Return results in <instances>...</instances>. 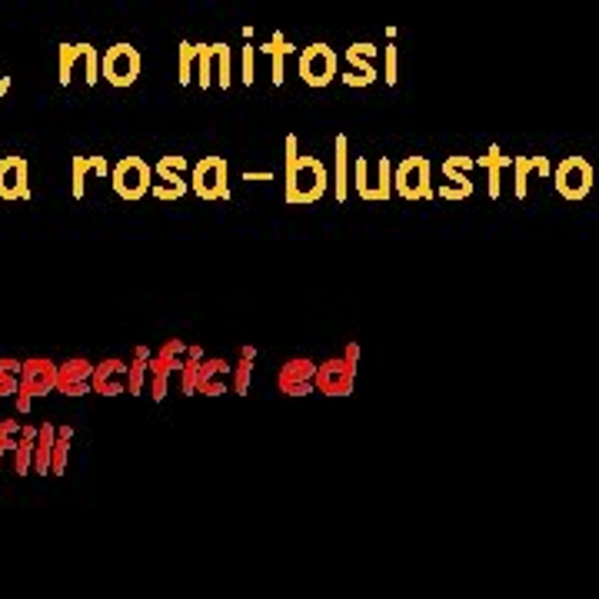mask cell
I'll return each mask as SVG.
<instances>
[{"label":"cell","instance_id":"4fadbf2b","mask_svg":"<svg viewBox=\"0 0 599 599\" xmlns=\"http://www.w3.org/2000/svg\"><path fill=\"white\" fill-rule=\"evenodd\" d=\"M476 167V160H470L466 154H453L443 160L440 174L446 184H440V200H466L473 194V184H470V170Z\"/></svg>","mask_w":599,"mask_h":599},{"label":"cell","instance_id":"7a4b0ae2","mask_svg":"<svg viewBox=\"0 0 599 599\" xmlns=\"http://www.w3.org/2000/svg\"><path fill=\"white\" fill-rule=\"evenodd\" d=\"M110 184H114V194L120 200H140L150 194V187H154V167H150L144 157L127 154L117 160L114 170H110Z\"/></svg>","mask_w":599,"mask_h":599},{"label":"cell","instance_id":"60d3db41","mask_svg":"<svg viewBox=\"0 0 599 599\" xmlns=\"http://www.w3.org/2000/svg\"><path fill=\"white\" fill-rule=\"evenodd\" d=\"M243 180H273V174H243Z\"/></svg>","mask_w":599,"mask_h":599},{"label":"cell","instance_id":"603a6c76","mask_svg":"<svg viewBox=\"0 0 599 599\" xmlns=\"http://www.w3.org/2000/svg\"><path fill=\"white\" fill-rule=\"evenodd\" d=\"M150 353L147 347H137L134 350V360L127 363V393L130 397H140L144 393V380H147V373H150Z\"/></svg>","mask_w":599,"mask_h":599},{"label":"cell","instance_id":"e0dca14e","mask_svg":"<svg viewBox=\"0 0 599 599\" xmlns=\"http://www.w3.org/2000/svg\"><path fill=\"white\" fill-rule=\"evenodd\" d=\"M230 367L227 360L220 357H203L200 360V370H197V393L200 397H223L227 393V380H230Z\"/></svg>","mask_w":599,"mask_h":599},{"label":"cell","instance_id":"4316f807","mask_svg":"<svg viewBox=\"0 0 599 599\" xmlns=\"http://www.w3.org/2000/svg\"><path fill=\"white\" fill-rule=\"evenodd\" d=\"M200 54L197 44H190V40H180V50H177V80L180 87H190V80H194V60Z\"/></svg>","mask_w":599,"mask_h":599},{"label":"cell","instance_id":"9a60e30c","mask_svg":"<svg viewBox=\"0 0 599 599\" xmlns=\"http://www.w3.org/2000/svg\"><path fill=\"white\" fill-rule=\"evenodd\" d=\"M30 184H27V160L10 154L0 160V200H27Z\"/></svg>","mask_w":599,"mask_h":599},{"label":"cell","instance_id":"7c38bea8","mask_svg":"<svg viewBox=\"0 0 599 599\" xmlns=\"http://www.w3.org/2000/svg\"><path fill=\"white\" fill-rule=\"evenodd\" d=\"M57 367L50 357H30L24 360L20 367V390L17 393H27V397H47V393L57 390Z\"/></svg>","mask_w":599,"mask_h":599},{"label":"cell","instance_id":"ba28073f","mask_svg":"<svg viewBox=\"0 0 599 599\" xmlns=\"http://www.w3.org/2000/svg\"><path fill=\"white\" fill-rule=\"evenodd\" d=\"M140 64H144V60H140L134 44H114L100 57V77H104L110 87H130L140 77Z\"/></svg>","mask_w":599,"mask_h":599},{"label":"cell","instance_id":"f1b7e54d","mask_svg":"<svg viewBox=\"0 0 599 599\" xmlns=\"http://www.w3.org/2000/svg\"><path fill=\"white\" fill-rule=\"evenodd\" d=\"M197 64H200V90L213 87L217 80V44H200V54H197Z\"/></svg>","mask_w":599,"mask_h":599},{"label":"cell","instance_id":"74e56055","mask_svg":"<svg viewBox=\"0 0 599 599\" xmlns=\"http://www.w3.org/2000/svg\"><path fill=\"white\" fill-rule=\"evenodd\" d=\"M90 164H94V174H97V177H110V170H114L104 157H90Z\"/></svg>","mask_w":599,"mask_h":599},{"label":"cell","instance_id":"7402d4cb","mask_svg":"<svg viewBox=\"0 0 599 599\" xmlns=\"http://www.w3.org/2000/svg\"><path fill=\"white\" fill-rule=\"evenodd\" d=\"M260 50L270 57V64H273V84L280 87V84H283V77H287V74H283V60H287L290 54H297V47H293L283 34H273Z\"/></svg>","mask_w":599,"mask_h":599},{"label":"cell","instance_id":"cb8c5ba5","mask_svg":"<svg viewBox=\"0 0 599 599\" xmlns=\"http://www.w3.org/2000/svg\"><path fill=\"white\" fill-rule=\"evenodd\" d=\"M253 360H257V350H253V347H240L237 367H233V373H230V390L237 393V397H247L250 377H253Z\"/></svg>","mask_w":599,"mask_h":599},{"label":"cell","instance_id":"ab89813d","mask_svg":"<svg viewBox=\"0 0 599 599\" xmlns=\"http://www.w3.org/2000/svg\"><path fill=\"white\" fill-rule=\"evenodd\" d=\"M343 353H347L353 363H360V343H347V350H343Z\"/></svg>","mask_w":599,"mask_h":599},{"label":"cell","instance_id":"484cf974","mask_svg":"<svg viewBox=\"0 0 599 599\" xmlns=\"http://www.w3.org/2000/svg\"><path fill=\"white\" fill-rule=\"evenodd\" d=\"M20 367H24V360L0 357V397H17V390H20Z\"/></svg>","mask_w":599,"mask_h":599},{"label":"cell","instance_id":"d4e9b609","mask_svg":"<svg viewBox=\"0 0 599 599\" xmlns=\"http://www.w3.org/2000/svg\"><path fill=\"white\" fill-rule=\"evenodd\" d=\"M380 54L377 44H370V40H363V44H350L347 47V64L353 70H363V74H377V67H373V57Z\"/></svg>","mask_w":599,"mask_h":599},{"label":"cell","instance_id":"8fae6325","mask_svg":"<svg viewBox=\"0 0 599 599\" xmlns=\"http://www.w3.org/2000/svg\"><path fill=\"white\" fill-rule=\"evenodd\" d=\"M313 380H317V363L310 357H293L277 373V390L283 397H307V393L317 390Z\"/></svg>","mask_w":599,"mask_h":599},{"label":"cell","instance_id":"b9f144b4","mask_svg":"<svg viewBox=\"0 0 599 599\" xmlns=\"http://www.w3.org/2000/svg\"><path fill=\"white\" fill-rule=\"evenodd\" d=\"M7 90H10V77H4V80H0V97H4Z\"/></svg>","mask_w":599,"mask_h":599},{"label":"cell","instance_id":"8d00e7d4","mask_svg":"<svg viewBox=\"0 0 599 599\" xmlns=\"http://www.w3.org/2000/svg\"><path fill=\"white\" fill-rule=\"evenodd\" d=\"M387 84H397V47L387 44Z\"/></svg>","mask_w":599,"mask_h":599},{"label":"cell","instance_id":"9c48e42d","mask_svg":"<svg viewBox=\"0 0 599 599\" xmlns=\"http://www.w3.org/2000/svg\"><path fill=\"white\" fill-rule=\"evenodd\" d=\"M317 393L323 397H350L353 383H357V363L347 353L343 357H330L327 363H317Z\"/></svg>","mask_w":599,"mask_h":599},{"label":"cell","instance_id":"ac0fdd59","mask_svg":"<svg viewBox=\"0 0 599 599\" xmlns=\"http://www.w3.org/2000/svg\"><path fill=\"white\" fill-rule=\"evenodd\" d=\"M350 187V140L347 134H337L333 137V197L337 203H347Z\"/></svg>","mask_w":599,"mask_h":599},{"label":"cell","instance_id":"836d02e7","mask_svg":"<svg viewBox=\"0 0 599 599\" xmlns=\"http://www.w3.org/2000/svg\"><path fill=\"white\" fill-rule=\"evenodd\" d=\"M240 77H243V84L253 87V77H257V70H253V44L243 47V54H240Z\"/></svg>","mask_w":599,"mask_h":599},{"label":"cell","instance_id":"6da1fadb","mask_svg":"<svg viewBox=\"0 0 599 599\" xmlns=\"http://www.w3.org/2000/svg\"><path fill=\"white\" fill-rule=\"evenodd\" d=\"M283 150H287V154H283V200H287L290 207H310V203H317L330 187L327 167H323L317 157L300 154L297 137L293 134H287V140H283Z\"/></svg>","mask_w":599,"mask_h":599},{"label":"cell","instance_id":"1f68e13d","mask_svg":"<svg viewBox=\"0 0 599 599\" xmlns=\"http://www.w3.org/2000/svg\"><path fill=\"white\" fill-rule=\"evenodd\" d=\"M476 164L490 170V194L496 197V194H500V170H503V164H506V157L500 154V150L493 147L490 154H486V157H480V160H476Z\"/></svg>","mask_w":599,"mask_h":599},{"label":"cell","instance_id":"e575fe53","mask_svg":"<svg viewBox=\"0 0 599 599\" xmlns=\"http://www.w3.org/2000/svg\"><path fill=\"white\" fill-rule=\"evenodd\" d=\"M190 187H174V184H154L150 187V194H154L157 200H180L187 194Z\"/></svg>","mask_w":599,"mask_h":599},{"label":"cell","instance_id":"2e32d148","mask_svg":"<svg viewBox=\"0 0 599 599\" xmlns=\"http://www.w3.org/2000/svg\"><path fill=\"white\" fill-rule=\"evenodd\" d=\"M90 383H94V393H100V397H120V393H127V363L117 357L100 360Z\"/></svg>","mask_w":599,"mask_h":599},{"label":"cell","instance_id":"d6986e66","mask_svg":"<svg viewBox=\"0 0 599 599\" xmlns=\"http://www.w3.org/2000/svg\"><path fill=\"white\" fill-rule=\"evenodd\" d=\"M556 187H560L563 197H583L590 190V167L583 160H566L556 174Z\"/></svg>","mask_w":599,"mask_h":599},{"label":"cell","instance_id":"83f0119b","mask_svg":"<svg viewBox=\"0 0 599 599\" xmlns=\"http://www.w3.org/2000/svg\"><path fill=\"white\" fill-rule=\"evenodd\" d=\"M70 440H74V430H70V426H57V440H54V466H50V476H64V473H67Z\"/></svg>","mask_w":599,"mask_h":599},{"label":"cell","instance_id":"7bdbcfd3","mask_svg":"<svg viewBox=\"0 0 599 599\" xmlns=\"http://www.w3.org/2000/svg\"><path fill=\"white\" fill-rule=\"evenodd\" d=\"M10 453V446H4V443H0V466H4V456Z\"/></svg>","mask_w":599,"mask_h":599},{"label":"cell","instance_id":"4dcf8cb0","mask_svg":"<svg viewBox=\"0 0 599 599\" xmlns=\"http://www.w3.org/2000/svg\"><path fill=\"white\" fill-rule=\"evenodd\" d=\"M70 170H74V177H70V190H74L77 200H84L87 174L94 170V164H90V157H74V160H70Z\"/></svg>","mask_w":599,"mask_h":599},{"label":"cell","instance_id":"5bb4252c","mask_svg":"<svg viewBox=\"0 0 599 599\" xmlns=\"http://www.w3.org/2000/svg\"><path fill=\"white\" fill-rule=\"evenodd\" d=\"M90 380H94V363L84 357H74L57 367V393H64V397H87L94 390Z\"/></svg>","mask_w":599,"mask_h":599},{"label":"cell","instance_id":"44dd1931","mask_svg":"<svg viewBox=\"0 0 599 599\" xmlns=\"http://www.w3.org/2000/svg\"><path fill=\"white\" fill-rule=\"evenodd\" d=\"M34 446H37V426H24V430H20V440L14 446V473L17 476L34 473Z\"/></svg>","mask_w":599,"mask_h":599},{"label":"cell","instance_id":"d590c367","mask_svg":"<svg viewBox=\"0 0 599 599\" xmlns=\"http://www.w3.org/2000/svg\"><path fill=\"white\" fill-rule=\"evenodd\" d=\"M377 74H363V70H350V74H343V84L347 87H370Z\"/></svg>","mask_w":599,"mask_h":599},{"label":"cell","instance_id":"8992f818","mask_svg":"<svg viewBox=\"0 0 599 599\" xmlns=\"http://www.w3.org/2000/svg\"><path fill=\"white\" fill-rule=\"evenodd\" d=\"M350 184H353V190H357L360 200H367V203H387L393 197V164H390V157H380L377 180L370 177L367 157H357V160H353V180H350Z\"/></svg>","mask_w":599,"mask_h":599},{"label":"cell","instance_id":"f546056e","mask_svg":"<svg viewBox=\"0 0 599 599\" xmlns=\"http://www.w3.org/2000/svg\"><path fill=\"white\" fill-rule=\"evenodd\" d=\"M220 90H230L233 84V54L227 44H217V80H213Z\"/></svg>","mask_w":599,"mask_h":599},{"label":"cell","instance_id":"52a82bcc","mask_svg":"<svg viewBox=\"0 0 599 599\" xmlns=\"http://www.w3.org/2000/svg\"><path fill=\"white\" fill-rule=\"evenodd\" d=\"M297 67H300L303 84L320 90V87L333 84V74H337V67H340V57L333 54L330 44H310V47L300 50Z\"/></svg>","mask_w":599,"mask_h":599},{"label":"cell","instance_id":"277c9868","mask_svg":"<svg viewBox=\"0 0 599 599\" xmlns=\"http://www.w3.org/2000/svg\"><path fill=\"white\" fill-rule=\"evenodd\" d=\"M187 350L190 343L184 340H164L160 343V350L150 357V397L154 403H160L167 397V387H170V377H174V370H184L187 363Z\"/></svg>","mask_w":599,"mask_h":599},{"label":"cell","instance_id":"ffe728a7","mask_svg":"<svg viewBox=\"0 0 599 599\" xmlns=\"http://www.w3.org/2000/svg\"><path fill=\"white\" fill-rule=\"evenodd\" d=\"M54 440H57V426L44 423L37 430V446H34V473L50 476V466H54Z\"/></svg>","mask_w":599,"mask_h":599},{"label":"cell","instance_id":"f35d334b","mask_svg":"<svg viewBox=\"0 0 599 599\" xmlns=\"http://www.w3.org/2000/svg\"><path fill=\"white\" fill-rule=\"evenodd\" d=\"M30 403H34V397H27V393H17V413H30Z\"/></svg>","mask_w":599,"mask_h":599},{"label":"cell","instance_id":"5b68a950","mask_svg":"<svg viewBox=\"0 0 599 599\" xmlns=\"http://www.w3.org/2000/svg\"><path fill=\"white\" fill-rule=\"evenodd\" d=\"M393 190L403 197V200H433V177H430V160L413 154L400 160L393 167Z\"/></svg>","mask_w":599,"mask_h":599},{"label":"cell","instance_id":"3957f363","mask_svg":"<svg viewBox=\"0 0 599 599\" xmlns=\"http://www.w3.org/2000/svg\"><path fill=\"white\" fill-rule=\"evenodd\" d=\"M230 164L223 160L220 154H207L200 157V164H194V170H190V190L200 197V200H230Z\"/></svg>","mask_w":599,"mask_h":599},{"label":"cell","instance_id":"30bf717a","mask_svg":"<svg viewBox=\"0 0 599 599\" xmlns=\"http://www.w3.org/2000/svg\"><path fill=\"white\" fill-rule=\"evenodd\" d=\"M77 64H87V84L94 87L100 80V54L90 44H60V50H57V80H60V87H70Z\"/></svg>","mask_w":599,"mask_h":599},{"label":"cell","instance_id":"d6a6232c","mask_svg":"<svg viewBox=\"0 0 599 599\" xmlns=\"http://www.w3.org/2000/svg\"><path fill=\"white\" fill-rule=\"evenodd\" d=\"M530 170H543L546 174V160H530V157H520L516 160V194H526V174H530Z\"/></svg>","mask_w":599,"mask_h":599}]
</instances>
